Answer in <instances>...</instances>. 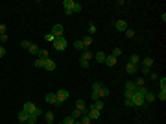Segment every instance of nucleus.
<instances>
[{
	"mask_svg": "<svg viewBox=\"0 0 166 124\" xmlns=\"http://www.w3.org/2000/svg\"><path fill=\"white\" fill-rule=\"evenodd\" d=\"M22 109H24L28 115H37V117H41V115H42V109H39L33 102H26L24 106H22Z\"/></svg>",
	"mask_w": 166,
	"mask_h": 124,
	"instance_id": "nucleus-1",
	"label": "nucleus"
},
{
	"mask_svg": "<svg viewBox=\"0 0 166 124\" xmlns=\"http://www.w3.org/2000/svg\"><path fill=\"white\" fill-rule=\"evenodd\" d=\"M52 45H54V48L57 50V52H61V50H65L66 46H68V43H66L65 37H55V41L52 43Z\"/></svg>",
	"mask_w": 166,
	"mask_h": 124,
	"instance_id": "nucleus-2",
	"label": "nucleus"
},
{
	"mask_svg": "<svg viewBox=\"0 0 166 124\" xmlns=\"http://www.w3.org/2000/svg\"><path fill=\"white\" fill-rule=\"evenodd\" d=\"M55 98H57V106L63 104L66 98H68V91H66V89H59V91L55 93Z\"/></svg>",
	"mask_w": 166,
	"mask_h": 124,
	"instance_id": "nucleus-3",
	"label": "nucleus"
},
{
	"mask_svg": "<svg viewBox=\"0 0 166 124\" xmlns=\"http://www.w3.org/2000/svg\"><path fill=\"white\" fill-rule=\"evenodd\" d=\"M100 113H102V111H98L96 107H94V104L89 107V111H87V115H89L90 121H96V119H100Z\"/></svg>",
	"mask_w": 166,
	"mask_h": 124,
	"instance_id": "nucleus-4",
	"label": "nucleus"
},
{
	"mask_svg": "<svg viewBox=\"0 0 166 124\" xmlns=\"http://www.w3.org/2000/svg\"><path fill=\"white\" fill-rule=\"evenodd\" d=\"M76 109H80V111H81V115H87L89 107H87V104H85V100H83V98L76 100Z\"/></svg>",
	"mask_w": 166,
	"mask_h": 124,
	"instance_id": "nucleus-5",
	"label": "nucleus"
},
{
	"mask_svg": "<svg viewBox=\"0 0 166 124\" xmlns=\"http://www.w3.org/2000/svg\"><path fill=\"white\" fill-rule=\"evenodd\" d=\"M144 96H142V95H137V93H135V96H133V106H135V107H142V106H144Z\"/></svg>",
	"mask_w": 166,
	"mask_h": 124,
	"instance_id": "nucleus-6",
	"label": "nucleus"
},
{
	"mask_svg": "<svg viewBox=\"0 0 166 124\" xmlns=\"http://www.w3.org/2000/svg\"><path fill=\"white\" fill-rule=\"evenodd\" d=\"M42 67H44V71L52 72V71H55V61L48 57V59H44V65H42Z\"/></svg>",
	"mask_w": 166,
	"mask_h": 124,
	"instance_id": "nucleus-7",
	"label": "nucleus"
},
{
	"mask_svg": "<svg viewBox=\"0 0 166 124\" xmlns=\"http://www.w3.org/2000/svg\"><path fill=\"white\" fill-rule=\"evenodd\" d=\"M114 28H116L118 32H125V30H127V21H116L114 22Z\"/></svg>",
	"mask_w": 166,
	"mask_h": 124,
	"instance_id": "nucleus-8",
	"label": "nucleus"
},
{
	"mask_svg": "<svg viewBox=\"0 0 166 124\" xmlns=\"http://www.w3.org/2000/svg\"><path fill=\"white\" fill-rule=\"evenodd\" d=\"M105 57H107V54H105L104 50H100V52L94 54V59H96L98 63H105Z\"/></svg>",
	"mask_w": 166,
	"mask_h": 124,
	"instance_id": "nucleus-9",
	"label": "nucleus"
},
{
	"mask_svg": "<svg viewBox=\"0 0 166 124\" xmlns=\"http://www.w3.org/2000/svg\"><path fill=\"white\" fill-rule=\"evenodd\" d=\"M52 33H54L55 37H63V26H61V24H54Z\"/></svg>",
	"mask_w": 166,
	"mask_h": 124,
	"instance_id": "nucleus-10",
	"label": "nucleus"
},
{
	"mask_svg": "<svg viewBox=\"0 0 166 124\" xmlns=\"http://www.w3.org/2000/svg\"><path fill=\"white\" fill-rule=\"evenodd\" d=\"M44 100L48 104H54V106H57V98H55V93H48V95L44 96Z\"/></svg>",
	"mask_w": 166,
	"mask_h": 124,
	"instance_id": "nucleus-11",
	"label": "nucleus"
},
{
	"mask_svg": "<svg viewBox=\"0 0 166 124\" xmlns=\"http://www.w3.org/2000/svg\"><path fill=\"white\" fill-rule=\"evenodd\" d=\"M81 43H83V48H85V50H89V46L92 45V37H90V35H85V37L81 39Z\"/></svg>",
	"mask_w": 166,
	"mask_h": 124,
	"instance_id": "nucleus-12",
	"label": "nucleus"
},
{
	"mask_svg": "<svg viewBox=\"0 0 166 124\" xmlns=\"http://www.w3.org/2000/svg\"><path fill=\"white\" fill-rule=\"evenodd\" d=\"M137 71H138L137 65H133V63H127V65H125V72H127V74H135Z\"/></svg>",
	"mask_w": 166,
	"mask_h": 124,
	"instance_id": "nucleus-13",
	"label": "nucleus"
},
{
	"mask_svg": "<svg viewBox=\"0 0 166 124\" xmlns=\"http://www.w3.org/2000/svg\"><path fill=\"white\" fill-rule=\"evenodd\" d=\"M153 100H155V93H151V91H148L144 95V102H148V104H151Z\"/></svg>",
	"mask_w": 166,
	"mask_h": 124,
	"instance_id": "nucleus-14",
	"label": "nucleus"
},
{
	"mask_svg": "<svg viewBox=\"0 0 166 124\" xmlns=\"http://www.w3.org/2000/svg\"><path fill=\"white\" fill-rule=\"evenodd\" d=\"M124 91H133L135 93V89H137V85H135V82H131V80H127V82H125V85H124Z\"/></svg>",
	"mask_w": 166,
	"mask_h": 124,
	"instance_id": "nucleus-15",
	"label": "nucleus"
},
{
	"mask_svg": "<svg viewBox=\"0 0 166 124\" xmlns=\"http://www.w3.org/2000/svg\"><path fill=\"white\" fill-rule=\"evenodd\" d=\"M105 65H107V67H114V65H116V57H113L109 54V56L105 57Z\"/></svg>",
	"mask_w": 166,
	"mask_h": 124,
	"instance_id": "nucleus-16",
	"label": "nucleus"
},
{
	"mask_svg": "<svg viewBox=\"0 0 166 124\" xmlns=\"http://www.w3.org/2000/svg\"><path fill=\"white\" fill-rule=\"evenodd\" d=\"M98 96H100V98H105V96H109V89L105 87V85H102L100 91H98Z\"/></svg>",
	"mask_w": 166,
	"mask_h": 124,
	"instance_id": "nucleus-17",
	"label": "nucleus"
},
{
	"mask_svg": "<svg viewBox=\"0 0 166 124\" xmlns=\"http://www.w3.org/2000/svg\"><path fill=\"white\" fill-rule=\"evenodd\" d=\"M26 121H28V113H26L24 109H21V111H19V122L26 124Z\"/></svg>",
	"mask_w": 166,
	"mask_h": 124,
	"instance_id": "nucleus-18",
	"label": "nucleus"
},
{
	"mask_svg": "<svg viewBox=\"0 0 166 124\" xmlns=\"http://www.w3.org/2000/svg\"><path fill=\"white\" fill-rule=\"evenodd\" d=\"M37 57H39V59H42V61H44V59H48V50H44V48H39V54H37Z\"/></svg>",
	"mask_w": 166,
	"mask_h": 124,
	"instance_id": "nucleus-19",
	"label": "nucleus"
},
{
	"mask_svg": "<svg viewBox=\"0 0 166 124\" xmlns=\"http://www.w3.org/2000/svg\"><path fill=\"white\" fill-rule=\"evenodd\" d=\"M81 59L90 61V59H92V52H90V50H83V52H81Z\"/></svg>",
	"mask_w": 166,
	"mask_h": 124,
	"instance_id": "nucleus-20",
	"label": "nucleus"
},
{
	"mask_svg": "<svg viewBox=\"0 0 166 124\" xmlns=\"http://www.w3.org/2000/svg\"><path fill=\"white\" fill-rule=\"evenodd\" d=\"M142 63H144V65H142L144 69H149L153 65V57H144V61H142Z\"/></svg>",
	"mask_w": 166,
	"mask_h": 124,
	"instance_id": "nucleus-21",
	"label": "nucleus"
},
{
	"mask_svg": "<svg viewBox=\"0 0 166 124\" xmlns=\"http://www.w3.org/2000/svg\"><path fill=\"white\" fill-rule=\"evenodd\" d=\"M72 6H74V0H63V7H65V9L72 11Z\"/></svg>",
	"mask_w": 166,
	"mask_h": 124,
	"instance_id": "nucleus-22",
	"label": "nucleus"
},
{
	"mask_svg": "<svg viewBox=\"0 0 166 124\" xmlns=\"http://www.w3.org/2000/svg\"><path fill=\"white\" fill-rule=\"evenodd\" d=\"M83 9V6L80 2H74V6H72V13H80V11Z\"/></svg>",
	"mask_w": 166,
	"mask_h": 124,
	"instance_id": "nucleus-23",
	"label": "nucleus"
},
{
	"mask_svg": "<svg viewBox=\"0 0 166 124\" xmlns=\"http://www.w3.org/2000/svg\"><path fill=\"white\" fill-rule=\"evenodd\" d=\"M155 98H159V100H163V102H164V100H166V89H161L159 95H155Z\"/></svg>",
	"mask_w": 166,
	"mask_h": 124,
	"instance_id": "nucleus-24",
	"label": "nucleus"
},
{
	"mask_svg": "<svg viewBox=\"0 0 166 124\" xmlns=\"http://www.w3.org/2000/svg\"><path fill=\"white\" fill-rule=\"evenodd\" d=\"M138 61H140V57H138V54H131V57H129V63H133V65H137Z\"/></svg>",
	"mask_w": 166,
	"mask_h": 124,
	"instance_id": "nucleus-25",
	"label": "nucleus"
},
{
	"mask_svg": "<svg viewBox=\"0 0 166 124\" xmlns=\"http://www.w3.org/2000/svg\"><path fill=\"white\" fill-rule=\"evenodd\" d=\"M44 119H46V122H48V124H52L54 122V113H52V111H46Z\"/></svg>",
	"mask_w": 166,
	"mask_h": 124,
	"instance_id": "nucleus-26",
	"label": "nucleus"
},
{
	"mask_svg": "<svg viewBox=\"0 0 166 124\" xmlns=\"http://www.w3.org/2000/svg\"><path fill=\"white\" fill-rule=\"evenodd\" d=\"M37 115H28V121H26V124H35L37 122Z\"/></svg>",
	"mask_w": 166,
	"mask_h": 124,
	"instance_id": "nucleus-27",
	"label": "nucleus"
},
{
	"mask_svg": "<svg viewBox=\"0 0 166 124\" xmlns=\"http://www.w3.org/2000/svg\"><path fill=\"white\" fill-rule=\"evenodd\" d=\"M28 50H30V54H39V46L35 45V43H31V45H30V48H28Z\"/></svg>",
	"mask_w": 166,
	"mask_h": 124,
	"instance_id": "nucleus-28",
	"label": "nucleus"
},
{
	"mask_svg": "<svg viewBox=\"0 0 166 124\" xmlns=\"http://www.w3.org/2000/svg\"><path fill=\"white\" fill-rule=\"evenodd\" d=\"M70 117H72L74 121H78V119L81 117V111H80V109H74V111H72V115H70Z\"/></svg>",
	"mask_w": 166,
	"mask_h": 124,
	"instance_id": "nucleus-29",
	"label": "nucleus"
},
{
	"mask_svg": "<svg viewBox=\"0 0 166 124\" xmlns=\"http://www.w3.org/2000/svg\"><path fill=\"white\" fill-rule=\"evenodd\" d=\"M94 107H96L98 111H102L104 109V102H102V100H96V102H94Z\"/></svg>",
	"mask_w": 166,
	"mask_h": 124,
	"instance_id": "nucleus-30",
	"label": "nucleus"
},
{
	"mask_svg": "<svg viewBox=\"0 0 166 124\" xmlns=\"http://www.w3.org/2000/svg\"><path fill=\"white\" fill-rule=\"evenodd\" d=\"M96 24H92V22H90V24H89V33H90V35H94V33H96Z\"/></svg>",
	"mask_w": 166,
	"mask_h": 124,
	"instance_id": "nucleus-31",
	"label": "nucleus"
},
{
	"mask_svg": "<svg viewBox=\"0 0 166 124\" xmlns=\"http://www.w3.org/2000/svg\"><path fill=\"white\" fill-rule=\"evenodd\" d=\"M120 54H122V50H120V48H114L113 52H111V56H113V57H116V59H118V57H120Z\"/></svg>",
	"mask_w": 166,
	"mask_h": 124,
	"instance_id": "nucleus-32",
	"label": "nucleus"
},
{
	"mask_svg": "<svg viewBox=\"0 0 166 124\" xmlns=\"http://www.w3.org/2000/svg\"><path fill=\"white\" fill-rule=\"evenodd\" d=\"M42 65H44V61H42V59H39V57H37V59L33 61V67H37V69H41Z\"/></svg>",
	"mask_w": 166,
	"mask_h": 124,
	"instance_id": "nucleus-33",
	"label": "nucleus"
},
{
	"mask_svg": "<svg viewBox=\"0 0 166 124\" xmlns=\"http://www.w3.org/2000/svg\"><path fill=\"white\" fill-rule=\"evenodd\" d=\"M133 96H135V93H133V91H124V98L133 100Z\"/></svg>",
	"mask_w": 166,
	"mask_h": 124,
	"instance_id": "nucleus-34",
	"label": "nucleus"
},
{
	"mask_svg": "<svg viewBox=\"0 0 166 124\" xmlns=\"http://www.w3.org/2000/svg\"><path fill=\"white\" fill-rule=\"evenodd\" d=\"M74 48H76V50H85V48H83V43H81V41H74Z\"/></svg>",
	"mask_w": 166,
	"mask_h": 124,
	"instance_id": "nucleus-35",
	"label": "nucleus"
},
{
	"mask_svg": "<svg viewBox=\"0 0 166 124\" xmlns=\"http://www.w3.org/2000/svg\"><path fill=\"white\" fill-rule=\"evenodd\" d=\"M80 65H81V67H83V69H89V65H90V61H87V59H81V57H80Z\"/></svg>",
	"mask_w": 166,
	"mask_h": 124,
	"instance_id": "nucleus-36",
	"label": "nucleus"
},
{
	"mask_svg": "<svg viewBox=\"0 0 166 124\" xmlns=\"http://www.w3.org/2000/svg\"><path fill=\"white\" fill-rule=\"evenodd\" d=\"M81 124H90V119H89V115H81Z\"/></svg>",
	"mask_w": 166,
	"mask_h": 124,
	"instance_id": "nucleus-37",
	"label": "nucleus"
},
{
	"mask_svg": "<svg viewBox=\"0 0 166 124\" xmlns=\"http://www.w3.org/2000/svg\"><path fill=\"white\" fill-rule=\"evenodd\" d=\"M44 39H46V41H50V43H54V41H55V35H54L52 32H50L48 35H44Z\"/></svg>",
	"mask_w": 166,
	"mask_h": 124,
	"instance_id": "nucleus-38",
	"label": "nucleus"
},
{
	"mask_svg": "<svg viewBox=\"0 0 166 124\" xmlns=\"http://www.w3.org/2000/svg\"><path fill=\"white\" fill-rule=\"evenodd\" d=\"M135 85H137V87H142V85H144V78H137L135 80Z\"/></svg>",
	"mask_w": 166,
	"mask_h": 124,
	"instance_id": "nucleus-39",
	"label": "nucleus"
},
{
	"mask_svg": "<svg viewBox=\"0 0 166 124\" xmlns=\"http://www.w3.org/2000/svg\"><path fill=\"white\" fill-rule=\"evenodd\" d=\"M74 122H76V121H74V119L70 117V115H68V117L65 119V121H63V124H74Z\"/></svg>",
	"mask_w": 166,
	"mask_h": 124,
	"instance_id": "nucleus-40",
	"label": "nucleus"
},
{
	"mask_svg": "<svg viewBox=\"0 0 166 124\" xmlns=\"http://www.w3.org/2000/svg\"><path fill=\"white\" fill-rule=\"evenodd\" d=\"M124 33H125V37H133V35H135V32H133V30H129V28L125 30Z\"/></svg>",
	"mask_w": 166,
	"mask_h": 124,
	"instance_id": "nucleus-41",
	"label": "nucleus"
},
{
	"mask_svg": "<svg viewBox=\"0 0 166 124\" xmlns=\"http://www.w3.org/2000/svg\"><path fill=\"white\" fill-rule=\"evenodd\" d=\"M159 87H161V89H166V78L159 80Z\"/></svg>",
	"mask_w": 166,
	"mask_h": 124,
	"instance_id": "nucleus-42",
	"label": "nucleus"
},
{
	"mask_svg": "<svg viewBox=\"0 0 166 124\" xmlns=\"http://www.w3.org/2000/svg\"><path fill=\"white\" fill-rule=\"evenodd\" d=\"M30 45H31L30 41H21V46H22V48H30Z\"/></svg>",
	"mask_w": 166,
	"mask_h": 124,
	"instance_id": "nucleus-43",
	"label": "nucleus"
},
{
	"mask_svg": "<svg viewBox=\"0 0 166 124\" xmlns=\"http://www.w3.org/2000/svg\"><path fill=\"white\" fill-rule=\"evenodd\" d=\"M124 104H125L127 107H133V100H129V98H125V100H124Z\"/></svg>",
	"mask_w": 166,
	"mask_h": 124,
	"instance_id": "nucleus-44",
	"label": "nucleus"
},
{
	"mask_svg": "<svg viewBox=\"0 0 166 124\" xmlns=\"http://www.w3.org/2000/svg\"><path fill=\"white\" fill-rule=\"evenodd\" d=\"M6 56V48H4V46H0V57H4Z\"/></svg>",
	"mask_w": 166,
	"mask_h": 124,
	"instance_id": "nucleus-45",
	"label": "nucleus"
},
{
	"mask_svg": "<svg viewBox=\"0 0 166 124\" xmlns=\"http://www.w3.org/2000/svg\"><path fill=\"white\" fill-rule=\"evenodd\" d=\"M0 41H2V43L7 41V33H2V35H0Z\"/></svg>",
	"mask_w": 166,
	"mask_h": 124,
	"instance_id": "nucleus-46",
	"label": "nucleus"
},
{
	"mask_svg": "<svg viewBox=\"0 0 166 124\" xmlns=\"http://www.w3.org/2000/svg\"><path fill=\"white\" fill-rule=\"evenodd\" d=\"M2 33H6V26L0 24V35H2Z\"/></svg>",
	"mask_w": 166,
	"mask_h": 124,
	"instance_id": "nucleus-47",
	"label": "nucleus"
},
{
	"mask_svg": "<svg viewBox=\"0 0 166 124\" xmlns=\"http://www.w3.org/2000/svg\"><path fill=\"white\" fill-rule=\"evenodd\" d=\"M74 124H81V122H80V121H76V122H74Z\"/></svg>",
	"mask_w": 166,
	"mask_h": 124,
	"instance_id": "nucleus-48",
	"label": "nucleus"
},
{
	"mask_svg": "<svg viewBox=\"0 0 166 124\" xmlns=\"http://www.w3.org/2000/svg\"><path fill=\"white\" fill-rule=\"evenodd\" d=\"M59 124H63V122H59Z\"/></svg>",
	"mask_w": 166,
	"mask_h": 124,
	"instance_id": "nucleus-49",
	"label": "nucleus"
}]
</instances>
